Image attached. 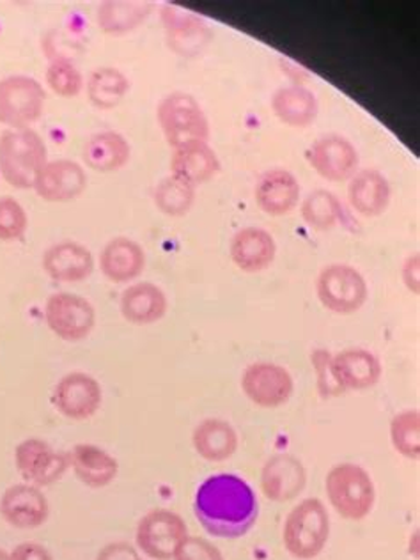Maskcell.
I'll list each match as a JSON object with an SVG mask.
<instances>
[{
	"mask_svg": "<svg viewBox=\"0 0 420 560\" xmlns=\"http://www.w3.org/2000/svg\"><path fill=\"white\" fill-rule=\"evenodd\" d=\"M156 121L173 150L188 142H210V121L201 103L191 94L183 91L167 94L156 107Z\"/></svg>",
	"mask_w": 420,
	"mask_h": 560,
	"instance_id": "cell-5",
	"label": "cell"
},
{
	"mask_svg": "<svg viewBox=\"0 0 420 560\" xmlns=\"http://www.w3.org/2000/svg\"><path fill=\"white\" fill-rule=\"evenodd\" d=\"M0 560H11V553H8L4 548H0Z\"/></svg>",
	"mask_w": 420,
	"mask_h": 560,
	"instance_id": "cell-42",
	"label": "cell"
},
{
	"mask_svg": "<svg viewBox=\"0 0 420 560\" xmlns=\"http://www.w3.org/2000/svg\"><path fill=\"white\" fill-rule=\"evenodd\" d=\"M261 491L271 502L284 504L299 499L307 486V470L304 463L294 458L293 454H276L271 456L261 470Z\"/></svg>",
	"mask_w": 420,
	"mask_h": 560,
	"instance_id": "cell-15",
	"label": "cell"
},
{
	"mask_svg": "<svg viewBox=\"0 0 420 560\" xmlns=\"http://www.w3.org/2000/svg\"><path fill=\"white\" fill-rule=\"evenodd\" d=\"M14 465L27 485L47 488L70 470L68 453H59L42 439H27L14 448Z\"/></svg>",
	"mask_w": 420,
	"mask_h": 560,
	"instance_id": "cell-10",
	"label": "cell"
},
{
	"mask_svg": "<svg viewBox=\"0 0 420 560\" xmlns=\"http://www.w3.org/2000/svg\"><path fill=\"white\" fill-rule=\"evenodd\" d=\"M140 560V559H139Z\"/></svg>",
	"mask_w": 420,
	"mask_h": 560,
	"instance_id": "cell-43",
	"label": "cell"
},
{
	"mask_svg": "<svg viewBox=\"0 0 420 560\" xmlns=\"http://www.w3.org/2000/svg\"><path fill=\"white\" fill-rule=\"evenodd\" d=\"M390 442L402 458L419 459L420 416L419 410L399 411L390 422Z\"/></svg>",
	"mask_w": 420,
	"mask_h": 560,
	"instance_id": "cell-34",
	"label": "cell"
},
{
	"mask_svg": "<svg viewBox=\"0 0 420 560\" xmlns=\"http://www.w3.org/2000/svg\"><path fill=\"white\" fill-rule=\"evenodd\" d=\"M230 256L245 273H259L276 261V238L262 228H243L231 240Z\"/></svg>",
	"mask_w": 420,
	"mask_h": 560,
	"instance_id": "cell-23",
	"label": "cell"
},
{
	"mask_svg": "<svg viewBox=\"0 0 420 560\" xmlns=\"http://www.w3.org/2000/svg\"><path fill=\"white\" fill-rule=\"evenodd\" d=\"M45 80H47L51 93H56L61 98H77L85 88L84 75L66 57H56L54 61H50Z\"/></svg>",
	"mask_w": 420,
	"mask_h": 560,
	"instance_id": "cell-35",
	"label": "cell"
},
{
	"mask_svg": "<svg viewBox=\"0 0 420 560\" xmlns=\"http://www.w3.org/2000/svg\"><path fill=\"white\" fill-rule=\"evenodd\" d=\"M68 458H70V468L77 479L93 490L113 485L119 474L117 459L98 445H75L68 453Z\"/></svg>",
	"mask_w": 420,
	"mask_h": 560,
	"instance_id": "cell-26",
	"label": "cell"
},
{
	"mask_svg": "<svg viewBox=\"0 0 420 560\" xmlns=\"http://www.w3.org/2000/svg\"><path fill=\"white\" fill-rule=\"evenodd\" d=\"M307 159L308 165L327 182H350L359 173V151L350 140L337 133L314 140L308 148Z\"/></svg>",
	"mask_w": 420,
	"mask_h": 560,
	"instance_id": "cell-13",
	"label": "cell"
},
{
	"mask_svg": "<svg viewBox=\"0 0 420 560\" xmlns=\"http://www.w3.org/2000/svg\"><path fill=\"white\" fill-rule=\"evenodd\" d=\"M242 390L259 408H279L293 396L290 371L273 362H254L242 374Z\"/></svg>",
	"mask_w": 420,
	"mask_h": 560,
	"instance_id": "cell-11",
	"label": "cell"
},
{
	"mask_svg": "<svg viewBox=\"0 0 420 560\" xmlns=\"http://www.w3.org/2000/svg\"><path fill=\"white\" fill-rule=\"evenodd\" d=\"M420 259L419 254L408 257L405 265H402L401 277L402 282L407 285L408 291L413 294H419L420 291Z\"/></svg>",
	"mask_w": 420,
	"mask_h": 560,
	"instance_id": "cell-41",
	"label": "cell"
},
{
	"mask_svg": "<svg viewBox=\"0 0 420 560\" xmlns=\"http://www.w3.org/2000/svg\"><path fill=\"white\" fill-rule=\"evenodd\" d=\"M173 560H225L224 553L205 537L188 536L179 545Z\"/></svg>",
	"mask_w": 420,
	"mask_h": 560,
	"instance_id": "cell-37",
	"label": "cell"
},
{
	"mask_svg": "<svg viewBox=\"0 0 420 560\" xmlns=\"http://www.w3.org/2000/svg\"><path fill=\"white\" fill-rule=\"evenodd\" d=\"M28 215L14 197H0V242H16L27 233Z\"/></svg>",
	"mask_w": 420,
	"mask_h": 560,
	"instance_id": "cell-36",
	"label": "cell"
},
{
	"mask_svg": "<svg viewBox=\"0 0 420 560\" xmlns=\"http://www.w3.org/2000/svg\"><path fill=\"white\" fill-rule=\"evenodd\" d=\"M122 318L131 325H153L165 318L168 311L167 294L153 282H137L128 285L119 299Z\"/></svg>",
	"mask_w": 420,
	"mask_h": 560,
	"instance_id": "cell-24",
	"label": "cell"
},
{
	"mask_svg": "<svg viewBox=\"0 0 420 560\" xmlns=\"http://www.w3.org/2000/svg\"><path fill=\"white\" fill-rule=\"evenodd\" d=\"M300 188L299 179L285 168H271L262 174L257 182L254 197H256L259 210L270 217H284L299 206Z\"/></svg>",
	"mask_w": 420,
	"mask_h": 560,
	"instance_id": "cell-20",
	"label": "cell"
},
{
	"mask_svg": "<svg viewBox=\"0 0 420 560\" xmlns=\"http://www.w3.org/2000/svg\"><path fill=\"white\" fill-rule=\"evenodd\" d=\"M160 16L167 34L168 47L176 54L194 56L210 39V28L199 14L183 10L179 5L167 4Z\"/></svg>",
	"mask_w": 420,
	"mask_h": 560,
	"instance_id": "cell-19",
	"label": "cell"
},
{
	"mask_svg": "<svg viewBox=\"0 0 420 560\" xmlns=\"http://www.w3.org/2000/svg\"><path fill=\"white\" fill-rule=\"evenodd\" d=\"M51 402L66 419H91L102 408V385L91 374L73 371L57 382L51 393Z\"/></svg>",
	"mask_w": 420,
	"mask_h": 560,
	"instance_id": "cell-12",
	"label": "cell"
},
{
	"mask_svg": "<svg viewBox=\"0 0 420 560\" xmlns=\"http://www.w3.org/2000/svg\"><path fill=\"white\" fill-rule=\"evenodd\" d=\"M325 491L331 508L348 522H362L374 510L376 488L373 477L355 463H339L328 470Z\"/></svg>",
	"mask_w": 420,
	"mask_h": 560,
	"instance_id": "cell-3",
	"label": "cell"
},
{
	"mask_svg": "<svg viewBox=\"0 0 420 560\" xmlns=\"http://www.w3.org/2000/svg\"><path fill=\"white\" fill-rule=\"evenodd\" d=\"M154 5L148 0H105L96 10V24L108 36H122L144 24Z\"/></svg>",
	"mask_w": 420,
	"mask_h": 560,
	"instance_id": "cell-30",
	"label": "cell"
},
{
	"mask_svg": "<svg viewBox=\"0 0 420 560\" xmlns=\"http://www.w3.org/2000/svg\"><path fill=\"white\" fill-rule=\"evenodd\" d=\"M47 162V144L38 131L8 128L0 133V176L10 187L19 190L34 188Z\"/></svg>",
	"mask_w": 420,
	"mask_h": 560,
	"instance_id": "cell-2",
	"label": "cell"
},
{
	"mask_svg": "<svg viewBox=\"0 0 420 560\" xmlns=\"http://www.w3.org/2000/svg\"><path fill=\"white\" fill-rule=\"evenodd\" d=\"M188 534L187 523L171 510H153L137 525L136 541L144 556L153 560H173Z\"/></svg>",
	"mask_w": 420,
	"mask_h": 560,
	"instance_id": "cell-8",
	"label": "cell"
},
{
	"mask_svg": "<svg viewBox=\"0 0 420 560\" xmlns=\"http://www.w3.org/2000/svg\"><path fill=\"white\" fill-rule=\"evenodd\" d=\"M145 253L142 245L127 236H117L103 247L100 254V270L114 284H128L142 276Z\"/></svg>",
	"mask_w": 420,
	"mask_h": 560,
	"instance_id": "cell-21",
	"label": "cell"
},
{
	"mask_svg": "<svg viewBox=\"0 0 420 560\" xmlns=\"http://www.w3.org/2000/svg\"><path fill=\"white\" fill-rule=\"evenodd\" d=\"M196 188L191 185L174 178V176H167L154 188L153 201L164 215L179 219L191 210V206L196 202Z\"/></svg>",
	"mask_w": 420,
	"mask_h": 560,
	"instance_id": "cell-33",
	"label": "cell"
},
{
	"mask_svg": "<svg viewBox=\"0 0 420 560\" xmlns=\"http://www.w3.org/2000/svg\"><path fill=\"white\" fill-rule=\"evenodd\" d=\"M42 267L51 280L75 284L93 276L94 256L79 242L54 243L43 254Z\"/></svg>",
	"mask_w": 420,
	"mask_h": 560,
	"instance_id": "cell-18",
	"label": "cell"
},
{
	"mask_svg": "<svg viewBox=\"0 0 420 560\" xmlns=\"http://www.w3.org/2000/svg\"><path fill=\"white\" fill-rule=\"evenodd\" d=\"M47 91L28 75H10L0 80V125L10 130L31 128L45 113Z\"/></svg>",
	"mask_w": 420,
	"mask_h": 560,
	"instance_id": "cell-7",
	"label": "cell"
},
{
	"mask_svg": "<svg viewBox=\"0 0 420 560\" xmlns=\"http://www.w3.org/2000/svg\"><path fill=\"white\" fill-rule=\"evenodd\" d=\"M88 174L75 160H48L34 183V191L47 202H70L84 194Z\"/></svg>",
	"mask_w": 420,
	"mask_h": 560,
	"instance_id": "cell-16",
	"label": "cell"
},
{
	"mask_svg": "<svg viewBox=\"0 0 420 560\" xmlns=\"http://www.w3.org/2000/svg\"><path fill=\"white\" fill-rule=\"evenodd\" d=\"M305 224L314 231H330L342 219V205L331 191H311L300 208Z\"/></svg>",
	"mask_w": 420,
	"mask_h": 560,
	"instance_id": "cell-32",
	"label": "cell"
},
{
	"mask_svg": "<svg viewBox=\"0 0 420 560\" xmlns=\"http://www.w3.org/2000/svg\"><path fill=\"white\" fill-rule=\"evenodd\" d=\"M330 368L342 394L373 388L383 374L378 357L364 348H348L331 355Z\"/></svg>",
	"mask_w": 420,
	"mask_h": 560,
	"instance_id": "cell-17",
	"label": "cell"
},
{
	"mask_svg": "<svg viewBox=\"0 0 420 560\" xmlns=\"http://www.w3.org/2000/svg\"><path fill=\"white\" fill-rule=\"evenodd\" d=\"M194 513L210 536L240 539L256 525L259 504L245 479L234 474H217L197 488Z\"/></svg>",
	"mask_w": 420,
	"mask_h": 560,
	"instance_id": "cell-1",
	"label": "cell"
},
{
	"mask_svg": "<svg viewBox=\"0 0 420 560\" xmlns=\"http://www.w3.org/2000/svg\"><path fill=\"white\" fill-rule=\"evenodd\" d=\"M11 560H56L39 542H22L11 551Z\"/></svg>",
	"mask_w": 420,
	"mask_h": 560,
	"instance_id": "cell-40",
	"label": "cell"
},
{
	"mask_svg": "<svg viewBox=\"0 0 420 560\" xmlns=\"http://www.w3.org/2000/svg\"><path fill=\"white\" fill-rule=\"evenodd\" d=\"M393 199L390 183L376 168H364L348 183V201L351 208L368 219H374L387 211Z\"/></svg>",
	"mask_w": 420,
	"mask_h": 560,
	"instance_id": "cell-25",
	"label": "cell"
},
{
	"mask_svg": "<svg viewBox=\"0 0 420 560\" xmlns=\"http://www.w3.org/2000/svg\"><path fill=\"white\" fill-rule=\"evenodd\" d=\"M131 145L119 131H100L85 140L82 160L96 173H116L130 162Z\"/></svg>",
	"mask_w": 420,
	"mask_h": 560,
	"instance_id": "cell-28",
	"label": "cell"
},
{
	"mask_svg": "<svg viewBox=\"0 0 420 560\" xmlns=\"http://www.w3.org/2000/svg\"><path fill=\"white\" fill-rule=\"evenodd\" d=\"M96 560H139V551L128 542H110L100 550Z\"/></svg>",
	"mask_w": 420,
	"mask_h": 560,
	"instance_id": "cell-39",
	"label": "cell"
},
{
	"mask_svg": "<svg viewBox=\"0 0 420 560\" xmlns=\"http://www.w3.org/2000/svg\"><path fill=\"white\" fill-rule=\"evenodd\" d=\"M191 444L199 458L210 463L228 462L238 451V433L228 420L206 419L191 433Z\"/></svg>",
	"mask_w": 420,
	"mask_h": 560,
	"instance_id": "cell-27",
	"label": "cell"
},
{
	"mask_svg": "<svg viewBox=\"0 0 420 560\" xmlns=\"http://www.w3.org/2000/svg\"><path fill=\"white\" fill-rule=\"evenodd\" d=\"M220 173V159L210 142H188L173 150L171 176L197 188Z\"/></svg>",
	"mask_w": 420,
	"mask_h": 560,
	"instance_id": "cell-22",
	"label": "cell"
},
{
	"mask_svg": "<svg viewBox=\"0 0 420 560\" xmlns=\"http://www.w3.org/2000/svg\"><path fill=\"white\" fill-rule=\"evenodd\" d=\"M45 322L51 334H56L62 341H84L96 325V311L84 296L62 291L48 296Z\"/></svg>",
	"mask_w": 420,
	"mask_h": 560,
	"instance_id": "cell-9",
	"label": "cell"
},
{
	"mask_svg": "<svg viewBox=\"0 0 420 560\" xmlns=\"http://www.w3.org/2000/svg\"><path fill=\"white\" fill-rule=\"evenodd\" d=\"M271 110L288 127L307 128L318 117L319 102L313 91L302 84H293L276 91L271 96Z\"/></svg>",
	"mask_w": 420,
	"mask_h": 560,
	"instance_id": "cell-29",
	"label": "cell"
},
{
	"mask_svg": "<svg viewBox=\"0 0 420 560\" xmlns=\"http://www.w3.org/2000/svg\"><path fill=\"white\" fill-rule=\"evenodd\" d=\"M0 516L11 527L34 530L47 523L50 504L42 488L27 482L13 485L0 497Z\"/></svg>",
	"mask_w": 420,
	"mask_h": 560,
	"instance_id": "cell-14",
	"label": "cell"
},
{
	"mask_svg": "<svg viewBox=\"0 0 420 560\" xmlns=\"http://www.w3.org/2000/svg\"><path fill=\"white\" fill-rule=\"evenodd\" d=\"M311 360H313V368L316 370V376H318L319 396L325 397V399L341 396V388L337 387L334 374H331L330 353L325 350H316L311 355Z\"/></svg>",
	"mask_w": 420,
	"mask_h": 560,
	"instance_id": "cell-38",
	"label": "cell"
},
{
	"mask_svg": "<svg viewBox=\"0 0 420 560\" xmlns=\"http://www.w3.org/2000/svg\"><path fill=\"white\" fill-rule=\"evenodd\" d=\"M330 516L319 499H305L294 505L282 528V542L291 557L313 560L327 547Z\"/></svg>",
	"mask_w": 420,
	"mask_h": 560,
	"instance_id": "cell-4",
	"label": "cell"
},
{
	"mask_svg": "<svg viewBox=\"0 0 420 560\" xmlns=\"http://www.w3.org/2000/svg\"><path fill=\"white\" fill-rule=\"evenodd\" d=\"M85 93L94 107L113 110L130 93V80L113 66H102L91 71L85 80Z\"/></svg>",
	"mask_w": 420,
	"mask_h": 560,
	"instance_id": "cell-31",
	"label": "cell"
},
{
	"mask_svg": "<svg viewBox=\"0 0 420 560\" xmlns=\"http://www.w3.org/2000/svg\"><path fill=\"white\" fill-rule=\"evenodd\" d=\"M316 294L319 304L327 311L348 316L364 307L370 299V285L357 268L345 262H334L319 271Z\"/></svg>",
	"mask_w": 420,
	"mask_h": 560,
	"instance_id": "cell-6",
	"label": "cell"
}]
</instances>
